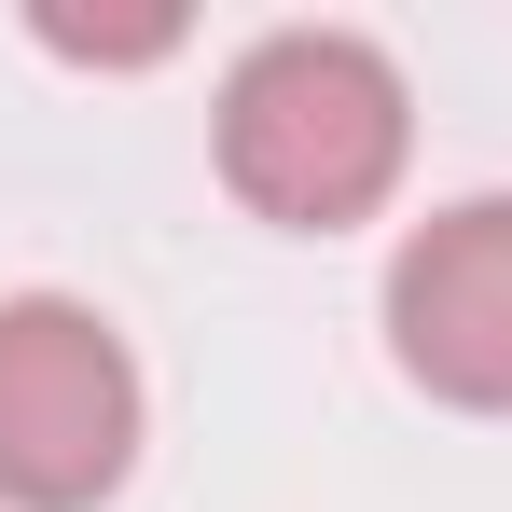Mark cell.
Returning <instances> with one entry per match:
<instances>
[{
    "label": "cell",
    "mask_w": 512,
    "mask_h": 512,
    "mask_svg": "<svg viewBox=\"0 0 512 512\" xmlns=\"http://www.w3.org/2000/svg\"><path fill=\"white\" fill-rule=\"evenodd\" d=\"M388 346L429 402L512 416V194H471L402 236L388 263Z\"/></svg>",
    "instance_id": "3"
},
{
    "label": "cell",
    "mask_w": 512,
    "mask_h": 512,
    "mask_svg": "<svg viewBox=\"0 0 512 512\" xmlns=\"http://www.w3.org/2000/svg\"><path fill=\"white\" fill-rule=\"evenodd\" d=\"M42 42L56 56H97V70H139V56L180 42V14H42Z\"/></svg>",
    "instance_id": "4"
},
{
    "label": "cell",
    "mask_w": 512,
    "mask_h": 512,
    "mask_svg": "<svg viewBox=\"0 0 512 512\" xmlns=\"http://www.w3.org/2000/svg\"><path fill=\"white\" fill-rule=\"evenodd\" d=\"M402 139H416L402 70H388L360 28H277V42L236 56V84H222V180L250 194L263 222H291V236L360 222V208L402 180Z\"/></svg>",
    "instance_id": "1"
},
{
    "label": "cell",
    "mask_w": 512,
    "mask_h": 512,
    "mask_svg": "<svg viewBox=\"0 0 512 512\" xmlns=\"http://www.w3.org/2000/svg\"><path fill=\"white\" fill-rule=\"evenodd\" d=\"M139 457V360L111 346L97 305L14 291L0 305V499L14 512H84Z\"/></svg>",
    "instance_id": "2"
}]
</instances>
